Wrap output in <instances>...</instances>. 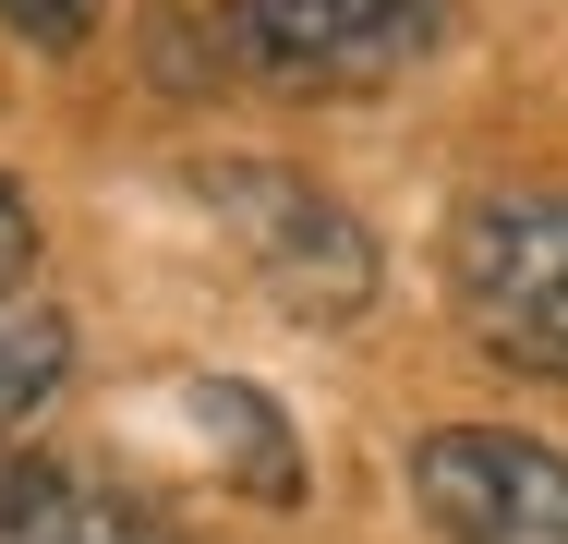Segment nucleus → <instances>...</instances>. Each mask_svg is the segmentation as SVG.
<instances>
[{
  "label": "nucleus",
  "mask_w": 568,
  "mask_h": 544,
  "mask_svg": "<svg viewBox=\"0 0 568 544\" xmlns=\"http://www.w3.org/2000/svg\"><path fill=\"white\" fill-rule=\"evenodd\" d=\"M194 206L230 230V254L303 326H351L375 303V242H363V218L327 182L278 170V158H194Z\"/></svg>",
  "instance_id": "f257e3e1"
},
{
  "label": "nucleus",
  "mask_w": 568,
  "mask_h": 544,
  "mask_svg": "<svg viewBox=\"0 0 568 544\" xmlns=\"http://www.w3.org/2000/svg\"><path fill=\"white\" fill-rule=\"evenodd\" d=\"M219 49L254 85L363 98L448 49V0H219Z\"/></svg>",
  "instance_id": "f03ea898"
},
{
  "label": "nucleus",
  "mask_w": 568,
  "mask_h": 544,
  "mask_svg": "<svg viewBox=\"0 0 568 544\" xmlns=\"http://www.w3.org/2000/svg\"><path fill=\"white\" fill-rule=\"evenodd\" d=\"M448 303L508 375H568V194H496L448 230Z\"/></svg>",
  "instance_id": "7ed1b4c3"
},
{
  "label": "nucleus",
  "mask_w": 568,
  "mask_h": 544,
  "mask_svg": "<svg viewBox=\"0 0 568 544\" xmlns=\"http://www.w3.org/2000/svg\"><path fill=\"white\" fill-rule=\"evenodd\" d=\"M412 508L436 544H568V447L508 424L412 435Z\"/></svg>",
  "instance_id": "20e7f679"
},
{
  "label": "nucleus",
  "mask_w": 568,
  "mask_h": 544,
  "mask_svg": "<svg viewBox=\"0 0 568 544\" xmlns=\"http://www.w3.org/2000/svg\"><path fill=\"white\" fill-rule=\"evenodd\" d=\"M182 412H194L206 460H219L254 508H291V496H303V460H291V424H278L266 387H242V375H182Z\"/></svg>",
  "instance_id": "39448f33"
},
{
  "label": "nucleus",
  "mask_w": 568,
  "mask_h": 544,
  "mask_svg": "<svg viewBox=\"0 0 568 544\" xmlns=\"http://www.w3.org/2000/svg\"><path fill=\"white\" fill-rule=\"evenodd\" d=\"M0 544H158V521L61 460H0Z\"/></svg>",
  "instance_id": "423d86ee"
},
{
  "label": "nucleus",
  "mask_w": 568,
  "mask_h": 544,
  "mask_svg": "<svg viewBox=\"0 0 568 544\" xmlns=\"http://www.w3.org/2000/svg\"><path fill=\"white\" fill-rule=\"evenodd\" d=\"M61 375H73V326L49 315V303H12V291H0V424L49 412Z\"/></svg>",
  "instance_id": "0eeeda50"
},
{
  "label": "nucleus",
  "mask_w": 568,
  "mask_h": 544,
  "mask_svg": "<svg viewBox=\"0 0 568 544\" xmlns=\"http://www.w3.org/2000/svg\"><path fill=\"white\" fill-rule=\"evenodd\" d=\"M85 12H98V0H0V24H24L37 49H73V37H85Z\"/></svg>",
  "instance_id": "6e6552de"
},
{
  "label": "nucleus",
  "mask_w": 568,
  "mask_h": 544,
  "mask_svg": "<svg viewBox=\"0 0 568 544\" xmlns=\"http://www.w3.org/2000/svg\"><path fill=\"white\" fill-rule=\"evenodd\" d=\"M24 266H37V206H24L12 182H0V291H12Z\"/></svg>",
  "instance_id": "1a4fd4ad"
}]
</instances>
